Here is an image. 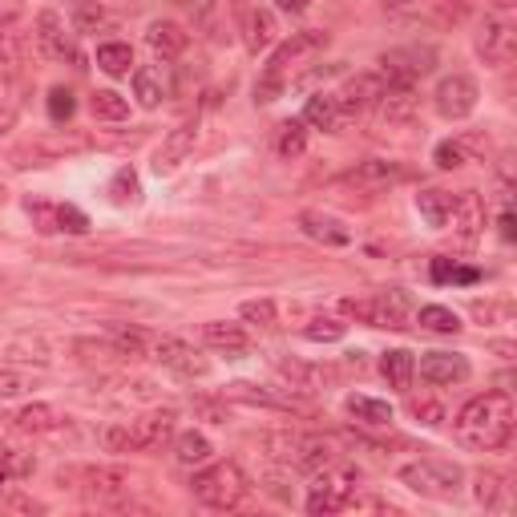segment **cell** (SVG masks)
Segmentation results:
<instances>
[{"label":"cell","mask_w":517,"mask_h":517,"mask_svg":"<svg viewBox=\"0 0 517 517\" xmlns=\"http://www.w3.org/2000/svg\"><path fill=\"white\" fill-rule=\"evenodd\" d=\"M513 425H517V408L509 392H481L473 396L461 412H457V437L469 449L481 453H497L513 441Z\"/></svg>","instance_id":"6da1fadb"},{"label":"cell","mask_w":517,"mask_h":517,"mask_svg":"<svg viewBox=\"0 0 517 517\" xmlns=\"http://www.w3.org/2000/svg\"><path fill=\"white\" fill-rule=\"evenodd\" d=\"M57 485H69L73 493H81L101 509H126L138 489V477L126 465H77V469H61Z\"/></svg>","instance_id":"7a4b0ae2"},{"label":"cell","mask_w":517,"mask_h":517,"mask_svg":"<svg viewBox=\"0 0 517 517\" xmlns=\"http://www.w3.org/2000/svg\"><path fill=\"white\" fill-rule=\"evenodd\" d=\"M324 49H328V33H324V29L291 33V41H283V45L271 53L263 77L255 81V101H275V97L283 93V85H287V73L299 69L303 61H312V57L324 53Z\"/></svg>","instance_id":"3957f363"},{"label":"cell","mask_w":517,"mask_h":517,"mask_svg":"<svg viewBox=\"0 0 517 517\" xmlns=\"http://www.w3.org/2000/svg\"><path fill=\"white\" fill-rule=\"evenodd\" d=\"M263 445L275 461L303 469V473H320V469L340 461V445L332 437H320V433H267Z\"/></svg>","instance_id":"277c9868"},{"label":"cell","mask_w":517,"mask_h":517,"mask_svg":"<svg viewBox=\"0 0 517 517\" xmlns=\"http://www.w3.org/2000/svg\"><path fill=\"white\" fill-rule=\"evenodd\" d=\"M190 489L206 509H239L251 493V477L243 473L239 461H215L194 473Z\"/></svg>","instance_id":"5b68a950"},{"label":"cell","mask_w":517,"mask_h":517,"mask_svg":"<svg viewBox=\"0 0 517 517\" xmlns=\"http://www.w3.org/2000/svg\"><path fill=\"white\" fill-rule=\"evenodd\" d=\"M170 437H174V412L158 408V412H142L130 425H110L101 433V445H106V453H150Z\"/></svg>","instance_id":"8992f818"},{"label":"cell","mask_w":517,"mask_h":517,"mask_svg":"<svg viewBox=\"0 0 517 517\" xmlns=\"http://www.w3.org/2000/svg\"><path fill=\"white\" fill-rule=\"evenodd\" d=\"M340 312H344L348 320L368 324V328L404 332L412 307H408L404 291H380V295H348V299H340Z\"/></svg>","instance_id":"52a82bcc"},{"label":"cell","mask_w":517,"mask_h":517,"mask_svg":"<svg viewBox=\"0 0 517 517\" xmlns=\"http://www.w3.org/2000/svg\"><path fill=\"white\" fill-rule=\"evenodd\" d=\"M400 485H408L412 493H421V497H437V501H449L461 493V465L453 461H441V457H421V461H408L400 465Z\"/></svg>","instance_id":"ba28073f"},{"label":"cell","mask_w":517,"mask_h":517,"mask_svg":"<svg viewBox=\"0 0 517 517\" xmlns=\"http://www.w3.org/2000/svg\"><path fill=\"white\" fill-rule=\"evenodd\" d=\"M356 481H360V473L356 469H340V461L328 465V469H320L316 481H312V489H307V513L320 517V513L348 509V501L356 493Z\"/></svg>","instance_id":"9c48e42d"},{"label":"cell","mask_w":517,"mask_h":517,"mask_svg":"<svg viewBox=\"0 0 517 517\" xmlns=\"http://www.w3.org/2000/svg\"><path fill=\"white\" fill-rule=\"evenodd\" d=\"M433 65H437V53L425 45H408V49H388L384 57H380V77L388 81V85H396V89H412V81H421V77H429L433 73Z\"/></svg>","instance_id":"30bf717a"},{"label":"cell","mask_w":517,"mask_h":517,"mask_svg":"<svg viewBox=\"0 0 517 517\" xmlns=\"http://www.w3.org/2000/svg\"><path fill=\"white\" fill-rule=\"evenodd\" d=\"M473 45H477V57H481L489 69H501V65H509L513 53H517V29H513L509 17L489 13L485 25L477 29V41H473Z\"/></svg>","instance_id":"8fae6325"},{"label":"cell","mask_w":517,"mask_h":517,"mask_svg":"<svg viewBox=\"0 0 517 517\" xmlns=\"http://www.w3.org/2000/svg\"><path fill=\"white\" fill-rule=\"evenodd\" d=\"M477 97H481L477 81H473L469 73H453V77H445V81L437 85L433 106H437V114H441L445 122H465V118L477 110Z\"/></svg>","instance_id":"7c38bea8"},{"label":"cell","mask_w":517,"mask_h":517,"mask_svg":"<svg viewBox=\"0 0 517 517\" xmlns=\"http://www.w3.org/2000/svg\"><path fill=\"white\" fill-rule=\"evenodd\" d=\"M449 223H453V239L457 247H473L485 231V202L477 190H465L453 198V211H449Z\"/></svg>","instance_id":"4fadbf2b"},{"label":"cell","mask_w":517,"mask_h":517,"mask_svg":"<svg viewBox=\"0 0 517 517\" xmlns=\"http://www.w3.org/2000/svg\"><path fill=\"white\" fill-rule=\"evenodd\" d=\"M384 89H388V81H384L380 73H356V77H348L344 89L332 93V97H336L340 114H368L376 101L384 97Z\"/></svg>","instance_id":"5bb4252c"},{"label":"cell","mask_w":517,"mask_h":517,"mask_svg":"<svg viewBox=\"0 0 517 517\" xmlns=\"http://www.w3.org/2000/svg\"><path fill=\"white\" fill-rule=\"evenodd\" d=\"M404 178H408V170H404L400 162H384V158H368V162H360L356 170H348V174H344V182H348V186L368 190V194L392 190V186H400Z\"/></svg>","instance_id":"9a60e30c"},{"label":"cell","mask_w":517,"mask_h":517,"mask_svg":"<svg viewBox=\"0 0 517 517\" xmlns=\"http://www.w3.org/2000/svg\"><path fill=\"white\" fill-rule=\"evenodd\" d=\"M37 45H41V53L53 57V61H65V57L73 61V57H77L73 33H69L65 17L53 13V9H41V13H37Z\"/></svg>","instance_id":"2e32d148"},{"label":"cell","mask_w":517,"mask_h":517,"mask_svg":"<svg viewBox=\"0 0 517 517\" xmlns=\"http://www.w3.org/2000/svg\"><path fill=\"white\" fill-rule=\"evenodd\" d=\"M150 352H154V360L158 364H166L170 372H178V376H206V364L190 344H182V340H174V336H162V340H154L150 344Z\"/></svg>","instance_id":"e0dca14e"},{"label":"cell","mask_w":517,"mask_h":517,"mask_svg":"<svg viewBox=\"0 0 517 517\" xmlns=\"http://www.w3.org/2000/svg\"><path fill=\"white\" fill-rule=\"evenodd\" d=\"M417 372H421V380L449 388V384H465L473 368H469V360L457 356V352H425L421 364H417Z\"/></svg>","instance_id":"ac0fdd59"},{"label":"cell","mask_w":517,"mask_h":517,"mask_svg":"<svg viewBox=\"0 0 517 517\" xmlns=\"http://www.w3.org/2000/svg\"><path fill=\"white\" fill-rule=\"evenodd\" d=\"M194 142H198V126L194 122H182L178 130H170L154 154V170L158 174H174L190 154H194Z\"/></svg>","instance_id":"d6986e66"},{"label":"cell","mask_w":517,"mask_h":517,"mask_svg":"<svg viewBox=\"0 0 517 517\" xmlns=\"http://www.w3.org/2000/svg\"><path fill=\"white\" fill-rule=\"evenodd\" d=\"M372 114H376V122L380 126H408L412 118H417V93L412 89H396V85H388L384 89V97L372 106Z\"/></svg>","instance_id":"ffe728a7"},{"label":"cell","mask_w":517,"mask_h":517,"mask_svg":"<svg viewBox=\"0 0 517 517\" xmlns=\"http://www.w3.org/2000/svg\"><path fill=\"white\" fill-rule=\"evenodd\" d=\"M299 227H303L307 239H316V243H324V247H348V243H352L348 227H344L340 219L324 215V211H303V215H299Z\"/></svg>","instance_id":"44dd1931"},{"label":"cell","mask_w":517,"mask_h":517,"mask_svg":"<svg viewBox=\"0 0 517 517\" xmlns=\"http://www.w3.org/2000/svg\"><path fill=\"white\" fill-rule=\"evenodd\" d=\"M275 372H279L295 392H320V388L332 380L328 368H320V364H303V360H287V356L275 360Z\"/></svg>","instance_id":"7402d4cb"},{"label":"cell","mask_w":517,"mask_h":517,"mask_svg":"<svg viewBox=\"0 0 517 517\" xmlns=\"http://www.w3.org/2000/svg\"><path fill=\"white\" fill-rule=\"evenodd\" d=\"M146 41H150V49H154L158 57L174 61V57H182V53H186L190 33H186L178 21H154V25H150V33H146Z\"/></svg>","instance_id":"603a6c76"},{"label":"cell","mask_w":517,"mask_h":517,"mask_svg":"<svg viewBox=\"0 0 517 517\" xmlns=\"http://www.w3.org/2000/svg\"><path fill=\"white\" fill-rule=\"evenodd\" d=\"M202 340L211 344V348H219V352H227V356H243V352L251 348L247 332H243L239 324H227V320H211V324H202Z\"/></svg>","instance_id":"cb8c5ba5"},{"label":"cell","mask_w":517,"mask_h":517,"mask_svg":"<svg viewBox=\"0 0 517 517\" xmlns=\"http://www.w3.org/2000/svg\"><path fill=\"white\" fill-rule=\"evenodd\" d=\"M340 106H336V97L332 93H312L307 97V106H303V126H312V130H324V134H332L336 126H340Z\"/></svg>","instance_id":"d4e9b609"},{"label":"cell","mask_w":517,"mask_h":517,"mask_svg":"<svg viewBox=\"0 0 517 517\" xmlns=\"http://www.w3.org/2000/svg\"><path fill=\"white\" fill-rule=\"evenodd\" d=\"M166 93H170V85H166L162 69H154V65L134 69V97H138L142 110H158L162 101H166Z\"/></svg>","instance_id":"484cf974"},{"label":"cell","mask_w":517,"mask_h":517,"mask_svg":"<svg viewBox=\"0 0 517 517\" xmlns=\"http://www.w3.org/2000/svg\"><path fill=\"white\" fill-rule=\"evenodd\" d=\"M275 13H267V9H251L247 13V21H243V45H247V53H263V49H271V41H275Z\"/></svg>","instance_id":"4316f807"},{"label":"cell","mask_w":517,"mask_h":517,"mask_svg":"<svg viewBox=\"0 0 517 517\" xmlns=\"http://www.w3.org/2000/svg\"><path fill=\"white\" fill-rule=\"evenodd\" d=\"M380 372H384V380L396 392H408L412 388V376H417V360H412V352H404V348H392V352L380 356Z\"/></svg>","instance_id":"83f0119b"},{"label":"cell","mask_w":517,"mask_h":517,"mask_svg":"<svg viewBox=\"0 0 517 517\" xmlns=\"http://www.w3.org/2000/svg\"><path fill=\"white\" fill-rule=\"evenodd\" d=\"M348 412L368 429H388L392 425V404L376 400V396H348Z\"/></svg>","instance_id":"f1b7e54d"},{"label":"cell","mask_w":517,"mask_h":517,"mask_svg":"<svg viewBox=\"0 0 517 517\" xmlns=\"http://www.w3.org/2000/svg\"><path fill=\"white\" fill-rule=\"evenodd\" d=\"M417 211H421V219H425L429 227H449L453 194H449V190H437V186H429V190H421V194H417Z\"/></svg>","instance_id":"f546056e"},{"label":"cell","mask_w":517,"mask_h":517,"mask_svg":"<svg viewBox=\"0 0 517 517\" xmlns=\"http://www.w3.org/2000/svg\"><path fill=\"white\" fill-rule=\"evenodd\" d=\"M473 497H477V505L493 509V513H505L509 509V485H505L501 473H481L477 485H473Z\"/></svg>","instance_id":"4dcf8cb0"},{"label":"cell","mask_w":517,"mask_h":517,"mask_svg":"<svg viewBox=\"0 0 517 517\" xmlns=\"http://www.w3.org/2000/svg\"><path fill=\"white\" fill-rule=\"evenodd\" d=\"M134 65V49L126 41H106V45H97V69L101 73H110V77H126Z\"/></svg>","instance_id":"1f68e13d"},{"label":"cell","mask_w":517,"mask_h":517,"mask_svg":"<svg viewBox=\"0 0 517 517\" xmlns=\"http://www.w3.org/2000/svg\"><path fill=\"white\" fill-rule=\"evenodd\" d=\"M89 110H93V118H101V122H126V118H130V101H126L118 89H97V93L89 97Z\"/></svg>","instance_id":"d6a6232c"},{"label":"cell","mask_w":517,"mask_h":517,"mask_svg":"<svg viewBox=\"0 0 517 517\" xmlns=\"http://www.w3.org/2000/svg\"><path fill=\"white\" fill-rule=\"evenodd\" d=\"M417 320H421L425 332H437V336H457L461 332L457 312H453V307H441V303H425Z\"/></svg>","instance_id":"836d02e7"},{"label":"cell","mask_w":517,"mask_h":517,"mask_svg":"<svg viewBox=\"0 0 517 517\" xmlns=\"http://www.w3.org/2000/svg\"><path fill=\"white\" fill-rule=\"evenodd\" d=\"M17 429H21V433H33V437L53 433V429H57V412H53L49 404H25V408L17 412Z\"/></svg>","instance_id":"e575fe53"},{"label":"cell","mask_w":517,"mask_h":517,"mask_svg":"<svg viewBox=\"0 0 517 517\" xmlns=\"http://www.w3.org/2000/svg\"><path fill=\"white\" fill-rule=\"evenodd\" d=\"M211 441H206L202 433H182L178 441H174V457H178V465H206L211 461Z\"/></svg>","instance_id":"d590c367"},{"label":"cell","mask_w":517,"mask_h":517,"mask_svg":"<svg viewBox=\"0 0 517 517\" xmlns=\"http://www.w3.org/2000/svg\"><path fill=\"white\" fill-rule=\"evenodd\" d=\"M106 336L114 340V348H118V356H130V360H142L146 352H150V340L138 332V328H122V324H110L106 328Z\"/></svg>","instance_id":"8d00e7d4"},{"label":"cell","mask_w":517,"mask_h":517,"mask_svg":"<svg viewBox=\"0 0 517 517\" xmlns=\"http://www.w3.org/2000/svg\"><path fill=\"white\" fill-rule=\"evenodd\" d=\"M275 150H279V158H299L303 150H307V130H303V122H283L279 126V138H275Z\"/></svg>","instance_id":"74e56055"},{"label":"cell","mask_w":517,"mask_h":517,"mask_svg":"<svg viewBox=\"0 0 517 517\" xmlns=\"http://www.w3.org/2000/svg\"><path fill=\"white\" fill-rule=\"evenodd\" d=\"M344 332H348V324H340L332 316H316V320H307V328H303V336L312 344H336V340H344Z\"/></svg>","instance_id":"f35d334b"},{"label":"cell","mask_w":517,"mask_h":517,"mask_svg":"<svg viewBox=\"0 0 517 517\" xmlns=\"http://www.w3.org/2000/svg\"><path fill=\"white\" fill-rule=\"evenodd\" d=\"M53 231H65V235H85V231H89V215H85V211H77V206H69V202H57Z\"/></svg>","instance_id":"ab89813d"},{"label":"cell","mask_w":517,"mask_h":517,"mask_svg":"<svg viewBox=\"0 0 517 517\" xmlns=\"http://www.w3.org/2000/svg\"><path fill=\"white\" fill-rule=\"evenodd\" d=\"M110 194H114V202H122V206L142 198V182H138L134 166H122V170L114 174V182H110Z\"/></svg>","instance_id":"60d3db41"},{"label":"cell","mask_w":517,"mask_h":517,"mask_svg":"<svg viewBox=\"0 0 517 517\" xmlns=\"http://www.w3.org/2000/svg\"><path fill=\"white\" fill-rule=\"evenodd\" d=\"M433 279L437 283H477L481 271L461 267V263H449V259H433Z\"/></svg>","instance_id":"b9f144b4"},{"label":"cell","mask_w":517,"mask_h":517,"mask_svg":"<svg viewBox=\"0 0 517 517\" xmlns=\"http://www.w3.org/2000/svg\"><path fill=\"white\" fill-rule=\"evenodd\" d=\"M239 316H243L247 324H255V328H275V303H271V299H247V303L239 307Z\"/></svg>","instance_id":"7bdbcfd3"},{"label":"cell","mask_w":517,"mask_h":517,"mask_svg":"<svg viewBox=\"0 0 517 517\" xmlns=\"http://www.w3.org/2000/svg\"><path fill=\"white\" fill-rule=\"evenodd\" d=\"M101 21H106V9H101L97 0H77V5H73V25L81 33H93Z\"/></svg>","instance_id":"ee69618b"},{"label":"cell","mask_w":517,"mask_h":517,"mask_svg":"<svg viewBox=\"0 0 517 517\" xmlns=\"http://www.w3.org/2000/svg\"><path fill=\"white\" fill-rule=\"evenodd\" d=\"M412 417H417L421 425H429V429H437V425H445V404H437V400H412Z\"/></svg>","instance_id":"f6af8a7d"},{"label":"cell","mask_w":517,"mask_h":517,"mask_svg":"<svg viewBox=\"0 0 517 517\" xmlns=\"http://www.w3.org/2000/svg\"><path fill=\"white\" fill-rule=\"evenodd\" d=\"M73 106H77V101H73V93H69V89H61V85H57V89L49 93V118H53V122L73 118Z\"/></svg>","instance_id":"bcb514c9"},{"label":"cell","mask_w":517,"mask_h":517,"mask_svg":"<svg viewBox=\"0 0 517 517\" xmlns=\"http://www.w3.org/2000/svg\"><path fill=\"white\" fill-rule=\"evenodd\" d=\"M433 162L441 170H457V166H465V146L461 142H441L437 154H433Z\"/></svg>","instance_id":"7dc6e473"},{"label":"cell","mask_w":517,"mask_h":517,"mask_svg":"<svg viewBox=\"0 0 517 517\" xmlns=\"http://www.w3.org/2000/svg\"><path fill=\"white\" fill-rule=\"evenodd\" d=\"M473 9H477V0H441V21H445V25H457V21H465Z\"/></svg>","instance_id":"c3c4849f"},{"label":"cell","mask_w":517,"mask_h":517,"mask_svg":"<svg viewBox=\"0 0 517 517\" xmlns=\"http://www.w3.org/2000/svg\"><path fill=\"white\" fill-rule=\"evenodd\" d=\"M21 13H25V5H21V0H0V29L17 25V21H21Z\"/></svg>","instance_id":"681fc988"},{"label":"cell","mask_w":517,"mask_h":517,"mask_svg":"<svg viewBox=\"0 0 517 517\" xmlns=\"http://www.w3.org/2000/svg\"><path fill=\"white\" fill-rule=\"evenodd\" d=\"M25 392V380L13 376V372H0V400H9V396H21Z\"/></svg>","instance_id":"f907efd6"},{"label":"cell","mask_w":517,"mask_h":517,"mask_svg":"<svg viewBox=\"0 0 517 517\" xmlns=\"http://www.w3.org/2000/svg\"><path fill=\"white\" fill-rule=\"evenodd\" d=\"M0 509H21V513H41V501H33V497H5V501H0Z\"/></svg>","instance_id":"816d5d0a"},{"label":"cell","mask_w":517,"mask_h":517,"mask_svg":"<svg viewBox=\"0 0 517 517\" xmlns=\"http://www.w3.org/2000/svg\"><path fill=\"white\" fill-rule=\"evenodd\" d=\"M194 408L202 412V417H206V421H215V425H223V421H227V412H223L219 404H211V400H198Z\"/></svg>","instance_id":"f5cc1de1"},{"label":"cell","mask_w":517,"mask_h":517,"mask_svg":"<svg viewBox=\"0 0 517 517\" xmlns=\"http://www.w3.org/2000/svg\"><path fill=\"white\" fill-rule=\"evenodd\" d=\"M421 5H429V0H384L388 13H408V9H421Z\"/></svg>","instance_id":"db71d44e"},{"label":"cell","mask_w":517,"mask_h":517,"mask_svg":"<svg viewBox=\"0 0 517 517\" xmlns=\"http://www.w3.org/2000/svg\"><path fill=\"white\" fill-rule=\"evenodd\" d=\"M275 5H279L283 13H291V17H303V13H307V5H312V0H275Z\"/></svg>","instance_id":"11a10c76"},{"label":"cell","mask_w":517,"mask_h":517,"mask_svg":"<svg viewBox=\"0 0 517 517\" xmlns=\"http://www.w3.org/2000/svg\"><path fill=\"white\" fill-rule=\"evenodd\" d=\"M501 239H505V243H513V215H509V211L501 215Z\"/></svg>","instance_id":"9f6ffc18"},{"label":"cell","mask_w":517,"mask_h":517,"mask_svg":"<svg viewBox=\"0 0 517 517\" xmlns=\"http://www.w3.org/2000/svg\"><path fill=\"white\" fill-rule=\"evenodd\" d=\"M9 126H13V114H9V110H0V134H5Z\"/></svg>","instance_id":"6f0895ef"},{"label":"cell","mask_w":517,"mask_h":517,"mask_svg":"<svg viewBox=\"0 0 517 517\" xmlns=\"http://www.w3.org/2000/svg\"><path fill=\"white\" fill-rule=\"evenodd\" d=\"M5 481H9V477H5V469H0V485H5Z\"/></svg>","instance_id":"680465c9"},{"label":"cell","mask_w":517,"mask_h":517,"mask_svg":"<svg viewBox=\"0 0 517 517\" xmlns=\"http://www.w3.org/2000/svg\"><path fill=\"white\" fill-rule=\"evenodd\" d=\"M0 449H5V445H0Z\"/></svg>","instance_id":"91938a15"}]
</instances>
